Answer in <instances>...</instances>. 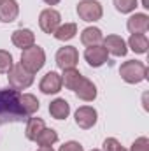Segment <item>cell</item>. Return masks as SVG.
Instances as JSON below:
<instances>
[{
  "label": "cell",
  "instance_id": "obj_1",
  "mask_svg": "<svg viewBox=\"0 0 149 151\" xmlns=\"http://www.w3.org/2000/svg\"><path fill=\"white\" fill-rule=\"evenodd\" d=\"M27 113L21 107L19 102V91L11 90H0V125H5L9 121H23Z\"/></svg>",
  "mask_w": 149,
  "mask_h": 151
},
{
  "label": "cell",
  "instance_id": "obj_2",
  "mask_svg": "<svg viewBox=\"0 0 149 151\" xmlns=\"http://www.w3.org/2000/svg\"><path fill=\"white\" fill-rule=\"evenodd\" d=\"M44 62H46V55H44V49L39 46H30L21 53V65L30 74H35L37 70H40L44 67Z\"/></svg>",
  "mask_w": 149,
  "mask_h": 151
},
{
  "label": "cell",
  "instance_id": "obj_3",
  "mask_svg": "<svg viewBox=\"0 0 149 151\" xmlns=\"http://www.w3.org/2000/svg\"><path fill=\"white\" fill-rule=\"evenodd\" d=\"M119 74L121 77L126 81V83H140L146 79V74H148V67L142 63V62H135V60H130L126 63L121 65L119 69Z\"/></svg>",
  "mask_w": 149,
  "mask_h": 151
},
{
  "label": "cell",
  "instance_id": "obj_4",
  "mask_svg": "<svg viewBox=\"0 0 149 151\" xmlns=\"http://www.w3.org/2000/svg\"><path fill=\"white\" fill-rule=\"evenodd\" d=\"M7 74H9L7 76L9 83H11V86L14 90H25V88H28L34 83V74H30L21 63L19 65H12Z\"/></svg>",
  "mask_w": 149,
  "mask_h": 151
},
{
  "label": "cell",
  "instance_id": "obj_5",
  "mask_svg": "<svg viewBox=\"0 0 149 151\" xmlns=\"http://www.w3.org/2000/svg\"><path fill=\"white\" fill-rule=\"evenodd\" d=\"M77 14L82 21H97L102 18V5L97 0H84L77 5Z\"/></svg>",
  "mask_w": 149,
  "mask_h": 151
},
{
  "label": "cell",
  "instance_id": "obj_6",
  "mask_svg": "<svg viewBox=\"0 0 149 151\" xmlns=\"http://www.w3.org/2000/svg\"><path fill=\"white\" fill-rule=\"evenodd\" d=\"M77 60H79V55H77V49H75L74 46H63V47H60L58 53H56V65H58L62 70L75 69Z\"/></svg>",
  "mask_w": 149,
  "mask_h": 151
},
{
  "label": "cell",
  "instance_id": "obj_7",
  "mask_svg": "<svg viewBox=\"0 0 149 151\" xmlns=\"http://www.w3.org/2000/svg\"><path fill=\"white\" fill-rule=\"evenodd\" d=\"M60 12L54 11V9H46L40 12V18H39V25L40 28L46 32V34H54V30L60 27Z\"/></svg>",
  "mask_w": 149,
  "mask_h": 151
},
{
  "label": "cell",
  "instance_id": "obj_8",
  "mask_svg": "<svg viewBox=\"0 0 149 151\" xmlns=\"http://www.w3.org/2000/svg\"><path fill=\"white\" fill-rule=\"evenodd\" d=\"M107 49L104 46H90L84 51V58L91 67H102L107 62Z\"/></svg>",
  "mask_w": 149,
  "mask_h": 151
},
{
  "label": "cell",
  "instance_id": "obj_9",
  "mask_svg": "<svg viewBox=\"0 0 149 151\" xmlns=\"http://www.w3.org/2000/svg\"><path fill=\"white\" fill-rule=\"evenodd\" d=\"M75 123H77L81 128H84V130L91 128V127L97 123V111H95L93 107H88V106L79 107V109L75 111Z\"/></svg>",
  "mask_w": 149,
  "mask_h": 151
},
{
  "label": "cell",
  "instance_id": "obj_10",
  "mask_svg": "<svg viewBox=\"0 0 149 151\" xmlns=\"http://www.w3.org/2000/svg\"><path fill=\"white\" fill-rule=\"evenodd\" d=\"M75 95L81 99V100H84V102H91V100H95V97H97V88H95V84L91 83V81H88L86 77H81V81L77 83V86L74 88Z\"/></svg>",
  "mask_w": 149,
  "mask_h": 151
},
{
  "label": "cell",
  "instance_id": "obj_11",
  "mask_svg": "<svg viewBox=\"0 0 149 151\" xmlns=\"http://www.w3.org/2000/svg\"><path fill=\"white\" fill-rule=\"evenodd\" d=\"M62 90V76L56 72H47L40 81V91L49 95V93H58Z\"/></svg>",
  "mask_w": 149,
  "mask_h": 151
},
{
  "label": "cell",
  "instance_id": "obj_12",
  "mask_svg": "<svg viewBox=\"0 0 149 151\" xmlns=\"http://www.w3.org/2000/svg\"><path fill=\"white\" fill-rule=\"evenodd\" d=\"M104 47L107 49V53H111L114 56H125L126 55V44L119 35H107L104 39Z\"/></svg>",
  "mask_w": 149,
  "mask_h": 151
},
{
  "label": "cell",
  "instance_id": "obj_13",
  "mask_svg": "<svg viewBox=\"0 0 149 151\" xmlns=\"http://www.w3.org/2000/svg\"><path fill=\"white\" fill-rule=\"evenodd\" d=\"M19 14V7L16 4V0H4L0 2V21L4 23H11L18 18Z\"/></svg>",
  "mask_w": 149,
  "mask_h": 151
},
{
  "label": "cell",
  "instance_id": "obj_14",
  "mask_svg": "<svg viewBox=\"0 0 149 151\" xmlns=\"http://www.w3.org/2000/svg\"><path fill=\"white\" fill-rule=\"evenodd\" d=\"M34 42H35V35L28 28H19V30L12 32V44L21 47V49H27V47L34 46Z\"/></svg>",
  "mask_w": 149,
  "mask_h": 151
},
{
  "label": "cell",
  "instance_id": "obj_15",
  "mask_svg": "<svg viewBox=\"0 0 149 151\" xmlns=\"http://www.w3.org/2000/svg\"><path fill=\"white\" fill-rule=\"evenodd\" d=\"M126 27L132 34H146V30L149 27V18L146 14H133L128 19Z\"/></svg>",
  "mask_w": 149,
  "mask_h": 151
},
{
  "label": "cell",
  "instance_id": "obj_16",
  "mask_svg": "<svg viewBox=\"0 0 149 151\" xmlns=\"http://www.w3.org/2000/svg\"><path fill=\"white\" fill-rule=\"evenodd\" d=\"M102 40H104V35H102L100 28H95V27H88L81 34V42L88 47L90 46H98Z\"/></svg>",
  "mask_w": 149,
  "mask_h": 151
},
{
  "label": "cell",
  "instance_id": "obj_17",
  "mask_svg": "<svg viewBox=\"0 0 149 151\" xmlns=\"http://www.w3.org/2000/svg\"><path fill=\"white\" fill-rule=\"evenodd\" d=\"M49 113L56 119H65L69 116V113H70V106H69V102L65 99H56L54 102H51Z\"/></svg>",
  "mask_w": 149,
  "mask_h": 151
},
{
  "label": "cell",
  "instance_id": "obj_18",
  "mask_svg": "<svg viewBox=\"0 0 149 151\" xmlns=\"http://www.w3.org/2000/svg\"><path fill=\"white\" fill-rule=\"evenodd\" d=\"M46 128V123L40 119V118H30L28 119V123H27V139H30V141H35L39 137V134L42 132Z\"/></svg>",
  "mask_w": 149,
  "mask_h": 151
},
{
  "label": "cell",
  "instance_id": "obj_19",
  "mask_svg": "<svg viewBox=\"0 0 149 151\" xmlns=\"http://www.w3.org/2000/svg\"><path fill=\"white\" fill-rule=\"evenodd\" d=\"M75 34H77V25L75 23H65V25L58 27L53 35L58 39V40H70Z\"/></svg>",
  "mask_w": 149,
  "mask_h": 151
},
{
  "label": "cell",
  "instance_id": "obj_20",
  "mask_svg": "<svg viewBox=\"0 0 149 151\" xmlns=\"http://www.w3.org/2000/svg\"><path fill=\"white\" fill-rule=\"evenodd\" d=\"M35 141L39 142L40 148H51V146L58 141V134H56L54 130H51V128H44V130L39 134V137Z\"/></svg>",
  "mask_w": 149,
  "mask_h": 151
},
{
  "label": "cell",
  "instance_id": "obj_21",
  "mask_svg": "<svg viewBox=\"0 0 149 151\" xmlns=\"http://www.w3.org/2000/svg\"><path fill=\"white\" fill-rule=\"evenodd\" d=\"M19 102H21V107H23V111L27 113V116L37 113L39 100L34 97V95H30V93H23V95H19Z\"/></svg>",
  "mask_w": 149,
  "mask_h": 151
},
{
  "label": "cell",
  "instance_id": "obj_22",
  "mask_svg": "<svg viewBox=\"0 0 149 151\" xmlns=\"http://www.w3.org/2000/svg\"><path fill=\"white\" fill-rule=\"evenodd\" d=\"M130 47L135 51V53H146L148 51V37L146 34H132V37L128 40Z\"/></svg>",
  "mask_w": 149,
  "mask_h": 151
},
{
  "label": "cell",
  "instance_id": "obj_23",
  "mask_svg": "<svg viewBox=\"0 0 149 151\" xmlns=\"http://www.w3.org/2000/svg\"><path fill=\"white\" fill-rule=\"evenodd\" d=\"M81 77H82V76L79 74V70H75V69H67V70H63L62 84H65V88H69V90H74L75 86H77V83L81 81Z\"/></svg>",
  "mask_w": 149,
  "mask_h": 151
},
{
  "label": "cell",
  "instance_id": "obj_24",
  "mask_svg": "<svg viewBox=\"0 0 149 151\" xmlns=\"http://www.w3.org/2000/svg\"><path fill=\"white\" fill-rule=\"evenodd\" d=\"M11 67H12V56H11V53L0 49V74L9 72Z\"/></svg>",
  "mask_w": 149,
  "mask_h": 151
},
{
  "label": "cell",
  "instance_id": "obj_25",
  "mask_svg": "<svg viewBox=\"0 0 149 151\" xmlns=\"http://www.w3.org/2000/svg\"><path fill=\"white\" fill-rule=\"evenodd\" d=\"M114 5L121 14H125V12H132L135 9L137 0H114Z\"/></svg>",
  "mask_w": 149,
  "mask_h": 151
},
{
  "label": "cell",
  "instance_id": "obj_26",
  "mask_svg": "<svg viewBox=\"0 0 149 151\" xmlns=\"http://www.w3.org/2000/svg\"><path fill=\"white\" fill-rule=\"evenodd\" d=\"M104 151H126V150H123V146L116 141V139H105L104 141Z\"/></svg>",
  "mask_w": 149,
  "mask_h": 151
},
{
  "label": "cell",
  "instance_id": "obj_27",
  "mask_svg": "<svg viewBox=\"0 0 149 151\" xmlns=\"http://www.w3.org/2000/svg\"><path fill=\"white\" fill-rule=\"evenodd\" d=\"M130 151H149V141L146 139V137L137 139V141L132 144V150Z\"/></svg>",
  "mask_w": 149,
  "mask_h": 151
},
{
  "label": "cell",
  "instance_id": "obj_28",
  "mask_svg": "<svg viewBox=\"0 0 149 151\" xmlns=\"http://www.w3.org/2000/svg\"><path fill=\"white\" fill-rule=\"evenodd\" d=\"M60 151H84V150H82V146H81L79 142L70 141V142H65V144L60 148Z\"/></svg>",
  "mask_w": 149,
  "mask_h": 151
},
{
  "label": "cell",
  "instance_id": "obj_29",
  "mask_svg": "<svg viewBox=\"0 0 149 151\" xmlns=\"http://www.w3.org/2000/svg\"><path fill=\"white\" fill-rule=\"evenodd\" d=\"M44 2H46V4H49V5H56L60 0H44Z\"/></svg>",
  "mask_w": 149,
  "mask_h": 151
},
{
  "label": "cell",
  "instance_id": "obj_30",
  "mask_svg": "<svg viewBox=\"0 0 149 151\" xmlns=\"http://www.w3.org/2000/svg\"><path fill=\"white\" fill-rule=\"evenodd\" d=\"M142 7H146V9H149V4H148V0H142Z\"/></svg>",
  "mask_w": 149,
  "mask_h": 151
},
{
  "label": "cell",
  "instance_id": "obj_31",
  "mask_svg": "<svg viewBox=\"0 0 149 151\" xmlns=\"http://www.w3.org/2000/svg\"><path fill=\"white\" fill-rule=\"evenodd\" d=\"M39 151H54V150H53V148H40Z\"/></svg>",
  "mask_w": 149,
  "mask_h": 151
},
{
  "label": "cell",
  "instance_id": "obj_32",
  "mask_svg": "<svg viewBox=\"0 0 149 151\" xmlns=\"http://www.w3.org/2000/svg\"><path fill=\"white\" fill-rule=\"evenodd\" d=\"M91 151H100V150H91Z\"/></svg>",
  "mask_w": 149,
  "mask_h": 151
},
{
  "label": "cell",
  "instance_id": "obj_33",
  "mask_svg": "<svg viewBox=\"0 0 149 151\" xmlns=\"http://www.w3.org/2000/svg\"><path fill=\"white\" fill-rule=\"evenodd\" d=\"M0 2H4V0H0Z\"/></svg>",
  "mask_w": 149,
  "mask_h": 151
}]
</instances>
